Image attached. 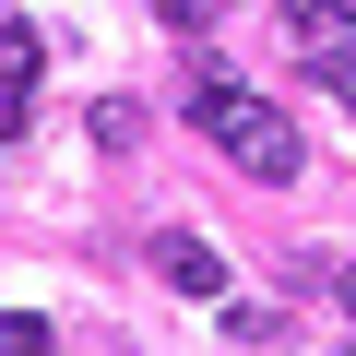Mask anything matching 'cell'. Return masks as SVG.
Listing matches in <instances>:
<instances>
[{
	"instance_id": "cell-2",
	"label": "cell",
	"mask_w": 356,
	"mask_h": 356,
	"mask_svg": "<svg viewBox=\"0 0 356 356\" xmlns=\"http://www.w3.org/2000/svg\"><path fill=\"white\" fill-rule=\"evenodd\" d=\"M154 285H178V297H226V250L191 238V226H166V238H154Z\"/></svg>"
},
{
	"instance_id": "cell-4",
	"label": "cell",
	"mask_w": 356,
	"mask_h": 356,
	"mask_svg": "<svg viewBox=\"0 0 356 356\" xmlns=\"http://www.w3.org/2000/svg\"><path fill=\"white\" fill-rule=\"evenodd\" d=\"M214 13H226V0H154V24H178V36H202Z\"/></svg>"
},
{
	"instance_id": "cell-1",
	"label": "cell",
	"mask_w": 356,
	"mask_h": 356,
	"mask_svg": "<svg viewBox=\"0 0 356 356\" xmlns=\"http://www.w3.org/2000/svg\"><path fill=\"white\" fill-rule=\"evenodd\" d=\"M191 131H214L261 191H285V178H297V119H285L273 95H250L238 72H202V83H191Z\"/></svg>"
},
{
	"instance_id": "cell-3",
	"label": "cell",
	"mask_w": 356,
	"mask_h": 356,
	"mask_svg": "<svg viewBox=\"0 0 356 356\" xmlns=\"http://www.w3.org/2000/svg\"><path fill=\"white\" fill-rule=\"evenodd\" d=\"M36 72H48V36L24 13H0V95H36Z\"/></svg>"
},
{
	"instance_id": "cell-6",
	"label": "cell",
	"mask_w": 356,
	"mask_h": 356,
	"mask_svg": "<svg viewBox=\"0 0 356 356\" xmlns=\"http://www.w3.org/2000/svg\"><path fill=\"white\" fill-rule=\"evenodd\" d=\"M285 13H297V24H309V36H332V24H344V13H356V0H285Z\"/></svg>"
},
{
	"instance_id": "cell-5",
	"label": "cell",
	"mask_w": 356,
	"mask_h": 356,
	"mask_svg": "<svg viewBox=\"0 0 356 356\" xmlns=\"http://www.w3.org/2000/svg\"><path fill=\"white\" fill-rule=\"evenodd\" d=\"M0 356H48V321H24V309H13V321H0Z\"/></svg>"
},
{
	"instance_id": "cell-7",
	"label": "cell",
	"mask_w": 356,
	"mask_h": 356,
	"mask_svg": "<svg viewBox=\"0 0 356 356\" xmlns=\"http://www.w3.org/2000/svg\"><path fill=\"white\" fill-rule=\"evenodd\" d=\"M13 131H24V95H0V143H13Z\"/></svg>"
},
{
	"instance_id": "cell-8",
	"label": "cell",
	"mask_w": 356,
	"mask_h": 356,
	"mask_svg": "<svg viewBox=\"0 0 356 356\" xmlns=\"http://www.w3.org/2000/svg\"><path fill=\"white\" fill-rule=\"evenodd\" d=\"M332 297H344V321H356V261H344V273H332Z\"/></svg>"
}]
</instances>
